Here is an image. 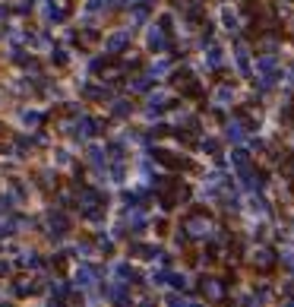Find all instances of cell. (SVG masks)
Returning <instances> with one entry per match:
<instances>
[{
  "label": "cell",
  "instance_id": "obj_1",
  "mask_svg": "<svg viewBox=\"0 0 294 307\" xmlns=\"http://www.w3.org/2000/svg\"><path fill=\"white\" fill-rule=\"evenodd\" d=\"M256 76H259V82H263V89H269L275 79H279V61L269 54V57H259L256 61Z\"/></svg>",
  "mask_w": 294,
  "mask_h": 307
},
{
  "label": "cell",
  "instance_id": "obj_2",
  "mask_svg": "<svg viewBox=\"0 0 294 307\" xmlns=\"http://www.w3.org/2000/svg\"><path fill=\"white\" fill-rule=\"evenodd\" d=\"M275 263H279V253H275L272 247H256V250H253V266L259 272H269Z\"/></svg>",
  "mask_w": 294,
  "mask_h": 307
},
{
  "label": "cell",
  "instance_id": "obj_3",
  "mask_svg": "<svg viewBox=\"0 0 294 307\" xmlns=\"http://www.w3.org/2000/svg\"><path fill=\"white\" fill-rule=\"evenodd\" d=\"M187 231L190 234H196V237H203L206 231H209V219H203V216H193L187 222Z\"/></svg>",
  "mask_w": 294,
  "mask_h": 307
},
{
  "label": "cell",
  "instance_id": "obj_4",
  "mask_svg": "<svg viewBox=\"0 0 294 307\" xmlns=\"http://www.w3.org/2000/svg\"><path fill=\"white\" fill-rule=\"evenodd\" d=\"M231 161H234V168H240V171H247V168H250V155H247L244 149H234V152H231Z\"/></svg>",
  "mask_w": 294,
  "mask_h": 307
},
{
  "label": "cell",
  "instance_id": "obj_5",
  "mask_svg": "<svg viewBox=\"0 0 294 307\" xmlns=\"http://www.w3.org/2000/svg\"><path fill=\"white\" fill-rule=\"evenodd\" d=\"M149 48H155V51L165 48V32H161V29H152L149 32Z\"/></svg>",
  "mask_w": 294,
  "mask_h": 307
},
{
  "label": "cell",
  "instance_id": "obj_6",
  "mask_svg": "<svg viewBox=\"0 0 294 307\" xmlns=\"http://www.w3.org/2000/svg\"><path fill=\"white\" fill-rule=\"evenodd\" d=\"M203 288H206V295H209L212 301H219V298H221V282H215V279H209Z\"/></svg>",
  "mask_w": 294,
  "mask_h": 307
},
{
  "label": "cell",
  "instance_id": "obj_7",
  "mask_svg": "<svg viewBox=\"0 0 294 307\" xmlns=\"http://www.w3.org/2000/svg\"><path fill=\"white\" fill-rule=\"evenodd\" d=\"M127 38H130L127 32H117V35H111V41H108V48H111V51H120V48L127 45Z\"/></svg>",
  "mask_w": 294,
  "mask_h": 307
},
{
  "label": "cell",
  "instance_id": "obj_8",
  "mask_svg": "<svg viewBox=\"0 0 294 307\" xmlns=\"http://www.w3.org/2000/svg\"><path fill=\"white\" fill-rule=\"evenodd\" d=\"M282 124H294V98L285 101V108H282Z\"/></svg>",
  "mask_w": 294,
  "mask_h": 307
},
{
  "label": "cell",
  "instance_id": "obj_9",
  "mask_svg": "<svg viewBox=\"0 0 294 307\" xmlns=\"http://www.w3.org/2000/svg\"><path fill=\"white\" fill-rule=\"evenodd\" d=\"M237 67H240L244 73H250V61H247V48H244V45H237Z\"/></svg>",
  "mask_w": 294,
  "mask_h": 307
},
{
  "label": "cell",
  "instance_id": "obj_10",
  "mask_svg": "<svg viewBox=\"0 0 294 307\" xmlns=\"http://www.w3.org/2000/svg\"><path fill=\"white\" fill-rule=\"evenodd\" d=\"M228 136H231L234 143H237V140H244V124H237V121H234V124H228Z\"/></svg>",
  "mask_w": 294,
  "mask_h": 307
},
{
  "label": "cell",
  "instance_id": "obj_11",
  "mask_svg": "<svg viewBox=\"0 0 294 307\" xmlns=\"http://www.w3.org/2000/svg\"><path fill=\"white\" fill-rule=\"evenodd\" d=\"M250 209H253L256 216H266V203L259 200V197H253V200H250Z\"/></svg>",
  "mask_w": 294,
  "mask_h": 307
},
{
  "label": "cell",
  "instance_id": "obj_12",
  "mask_svg": "<svg viewBox=\"0 0 294 307\" xmlns=\"http://www.w3.org/2000/svg\"><path fill=\"white\" fill-rule=\"evenodd\" d=\"M282 263H285V266H288V269L294 272V253H291V250H282Z\"/></svg>",
  "mask_w": 294,
  "mask_h": 307
},
{
  "label": "cell",
  "instance_id": "obj_13",
  "mask_svg": "<svg viewBox=\"0 0 294 307\" xmlns=\"http://www.w3.org/2000/svg\"><path fill=\"white\" fill-rule=\"evenodd\" d=\"M224 25H228V29H237V16L231 10H224Z\"/></svg>",
  "mask_w": 294,
  "mask_h": 307
},
{
  "label": "cell",
  "instance_id": "obj_14",
  "mask_svg": "<svg viewBox=\"0 0 294 307\" xmlns=\"http://www.w3.org/2000/svg\"><path fill=\"white\" fill-rule=\"evenodd\" d=\"M219 61H221V51H219V48L212 45V48H209V64L215 67V64H219Z\"/></svg>",
  "mask_w": 294,
  "mask_h": 307
},
{
  "label": "cell",
  "instance_id": "obj_15",
  "mask_svg": "<svg viewBox=\"0 0 294 307\" xmlns=\"http://www.w3.org/2000/svg\"><path fill=\"white\" fill-rule=\"evenodd\" d=\"M146 19V10H143V6H136V10H133V22H143Z\"/></svg>",
  "mask_w": 294,
  "mask_h": 307
},
{
  "label": "cell",
  "instance_id": "obj_16",
  "mask_svg": "<svg viewBox=\"0 0 294 307\" xmlns=\"http://www.w3.org/2000/svg\"><path fill=\"white\" fill-rule=\"evenodd\" d=\"M247 307H263V298H253V301H250Z\"/></svg>",
  "mask_w": 294,
  "mask_h": 307
},
{
  "label": "cell",
  "instance_id": "obj_17",
  "mask_svg": "<svg viewBox=\"0 0 294 307\" xmlns=\"http://www.w3.org/2000/svg\"><path fill=\"white\" fill-rule=\"evenodd\" d=\"M285 307H294V298H288V301H285Z\"/></svg>",
  "mask_w": 294,
  "mask_h": 307
}]
</instances>
